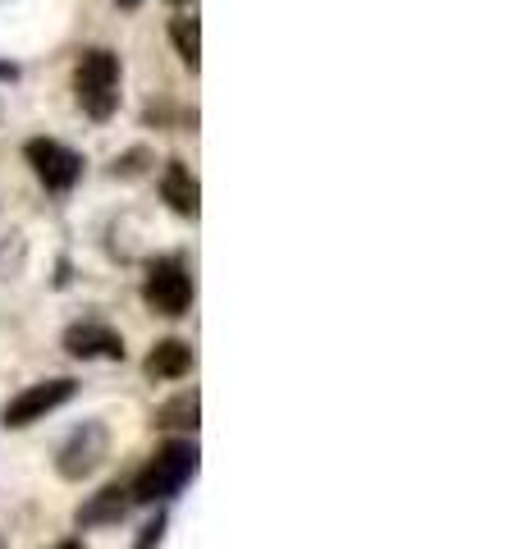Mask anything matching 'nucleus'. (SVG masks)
<instances>
[{
    "mask_svg": "<svg viewBox=\"0 0 522 549\" xmlns=\"http://www.w3.org/2000/svg\"><path fill=\"white\" fill-rule=\"evenodd\" d=\"M74 97H78V110L87 119H97V124H106L120 110V55L110 46H92V51L78 55Z\"/></svg>",
    "mask_w": 522,
    "mask_h": 549,
    "instance_id": "nucleus-1",
    "label": "nucleus"
},
{
    "mask_svg": "<svg viewBox=\"0 0 522 549\" xmlns=\"http://www.w3.org/2000/svg\"><path fill=\"white\" fill-rule=\"evenodd\" d=\"M197 458H202V453H197L193 440H170V444H161V449L152 453V463L138 472V481H133L129 499H133V504H161V499H174L188 481H193Z\"/></svg>",
    "mask_w": 522,
    "mask_h": 549,
    "instance_id": "nucleus-2",
    "label": "nucleus"
},
{
    "mask_svg": "<svg viewBox=\"0 0 522 549\" xmlns=\"http://www.w3.org/2000/svg\"><path fill=\"white\" fill-rule=\"evenodd\" d=\"M142 302L152 307V316H165V321L188 316V307H193V275H188L184 257H156L147 266Z\"/></svg>",
    "mask_w": 522,
    "mask_h": 549,
    "instance_id": "nucleus-3",
    "label": "nucleus"
},
{
    "mask_svg": "<svg viewBox=\"0 0 522 549\" xmlns=\"http://www.w3.org/2000/svg\"><path fill=\"white\" fill-rule=\"evenodd\" d=\"M110 458V431L106 421H83L69 431V440L55 449V472L60 481H87L97 476V467Z\"/></svg>",
    "mask_w": 522,
    "mask_h": 549,
    "instance_id": "nucleus-4",
    "label": "nucleus"
},
{
    "mask_svg": "<svg viewBox=\"0 0 522 549\" xmlns=\"http://www.w3.org/2000/svg\"><path fill=\"white\" fill-rule=\"evenodd\" d=\"M78 394V380L69 376H55V380H42V385H28L23 394H14L0 412V421L10 426V431H23V426H33V421H46L55 408H65L69 399Z\"/></svg>",
    "mask_w": 522,
    "mask_h": 549,
    "instance_id": "nucleus-5",
    "label": "nucleus"
},
{
    "mask_svg": "<svg viewBox=\"0 0 522 549\" xmlns=\"http://www.w3.org/2000/svg\"><path fill=\"white\" fill-rule=\"evenodd\" d=\"M23 156H28V165H33V174L42 179L46 193H69L83 179V156L55 138H33L23 147Z\"/></svg>",
    "mask_w": 522,
    "mask_h": 549,
    "instance_id": "nucleus-6",
    "label": "nucleus"
},
{
    "mask_svg": "<svg viewBox=\"0 0 522 549\" xmlns=\"http://www.w3.org/2000/svg\"><path fill=\"white\" fill-rule=\"evenodd\" d=\"M65 353L83 357V362H124V339L120 330H110L106 321H74L65 330Z\"/></svg>",
    "mask_w": 522,
    "mask_h": 549,
    "instance_id": "nucleus-7",
    "label": "nucleus"
},
{
    "mask_svg": "<svg viewBox=\"0 0 522 549\" xmlns=\"http://www.w3.org/2000/svg\"><path fill=\"white\" fill-rule=\"evenodd\" d=\"M161 197L170 202L174 216H184V220H197V211H202V188H197L193 170H188L184 161H170L161 174Z\"/></svg>",
    "mask_w": 522,
    "mask_h": 549,
    "instance_id": "nucleus-8",
    "label": "nucleus"
},
{
    "mask_svg": "<svg viewBox=\"0 0 522 549\" xmlns=\"http://www.w3.org/2000/svg\"><path fill=\"white\" fill-rule=\"evenodd\" d=\"M129 508H133V499H129L124 485H101L97 495L74 513V522H78V527H115V522H124Z\"/></svg>",
    "mask_w": 522,
    "mask_h": 549,
    "instance_id": "nucleus-9",
    "label": "nucleus"
},
{
    "mask_svg": "<svg viewBox=\"0 0 522 549\" xmlns=\"http://www.w3.org/2000/svg\"><path fill=\"white\" fill-rule=\"evenodd\" d=\"M142 371L152 380H179L193 371V344H184V339H161V344L147 353V362H142Z\"/></svg>",
    "mask_w": 522,
    "mask_h": 549,
    "instance_id": "nucleus-10",
    "label": "nucleus"
},
{
    "mask_svg": "<svg viewBox=\"0 0 522 549\" xmlns=\"http://www.w3.org/2000/svg\"><path fill=\"white\" fill-rule=\"evenodd\" d=\"M197 417H202V399H197V389H184V394H174L170 403H161L152 417L156 431H197Z\"/></svg>",
    "mask_w": 522,
    "mask_h": 549,
    "instance_id": "nucleus-11",
    "label": "nucleus"
},
{
    "mask_svg": "<svg viewBox=\"0 0 522 549\" xmlns=\"http://www.w3.org/2000/svg\"><path fill=\"white\" fill-rule=\"evenodd\" d=\"M170 42H174V51H179V60L197 74V69H202V33H197L193 14H174L170 19Z\"/></svg>",
    "mask_w": 522,
    "mask_h": 549,
    "instance_id": "nucleus-12",
    "label": "nucleus"
},
{
    "mask_svg": "<svg viewBox=\"0 0 522 549\" xmlns=\"http://www.w3.org/2000/svg\"><path fill=\"white\" fill-rule=\"evenodd\" d=\"M23 261H28V243H23V234L0 238V280H19Z\"/></svg>",
    "mask_w": 522,
    "mask_h": 549,
    "instance_id": "nucleus-13",
    "label": "nucleus"
},
{
    "mask_svg": "<svg viewBox=\"0 0 522 549\" xmlns=\"http://www.w3.org/2000/svg\"><path fill=\"white\" fill-rule=\"evenodd\" d=\"M161 536H165V513H156L152 522L142 527V536H138V545H133V549H156V545H161Z\"/></svg>",
    "mask_w": 522,
    "mask_h": 549,
    "instance_id": "nucleus-14",
    "label": "nucleus"
},
{
    "mask_svg": "<svg viewBox=\"0 0 522 549\" xmlns=\"http://www.w3.org/2000/svg\"><path fill=\"white\" fill-rule=\"evenodd\" d=\"M142 161H152V156H147V151H129V156H120V161H115V174H124V179H133V174H142V170H147V165H142Z\"/></svg>",
    "mask_w": 522,
    "mask_h": 549,
    "instance_id": "nucleus-15",
    "label": "nucleus"
},
{
    "mask_svg": "<svg viewBox=\"0 0 522 549\" xmlns=\"http://www.w3.org/2000/svg\"><path fill=\"white\" fill-rule=\"evenodd\" d=\"M0 78H10V83H14V78H19V69H14V65H0Z\"/></svg>",
    "mask_w": 522,
    "mask_h": 549,
    "instance_id": "nucleus-16",
    "label": "nucleus"
},
{
    "mask_svg": "<svg viewBox=\"0 0 522 549\" xmlns=\"http://www.w3.org/2000/svg\"><path fill=\"white\" fill-rule=\"evenodd\" d=\"M55 549H83V545H78V540H60V545H55Z\"/></svg>",
    "mask_w": 522,
    "mask_h": 549,
    "instance_id": "nucleus-17",
    "label": "nucleus"
},
{
    "mask_svg": "<svg viewBox=\"0 0 522 549\" xmlns=\"http://www.w3.org/2000/svg\"><path fill=\"white\" fill-rule=\"evenodd\" d=\"M0 549H5V540H0Z\"/></svg>",
    "mask_w": 522,
    "mask_h": 549,
    "instance_id": "nucleus-18",
    "label": "nucleus"
}]
</instances>
